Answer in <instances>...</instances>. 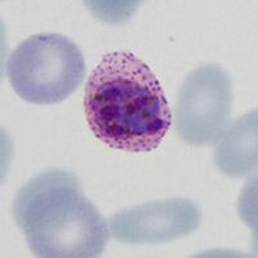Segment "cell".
I'll use <instances>...</instances> for the list:
<instances>
[{"label": "cell", "instance_id": "obj_1", "mask_svg": "<svg viewBox=\"0 0 258 258\" xmlns=\"http://www.w3.org/2000/svg\"><path fill=\"white\" fill-rule=\"evenodd\" d=\"M85 116L101 142L129 153H149L172 125V111L155 74L128 52L105 54L84 91Z\"/></svg>", "mask_w": 258, "mask_h": 258}, {"label": "cell", "instance_id": "obj_2", "mask_svg": "<svg viewBox=\"0 0 258 258\" xmlns=\"http://www.w3.org/2000/svg\"><path fill=\"white\" fill-rule=\"evenodd\" d=\"M13 216L36 257H100L109 241V225L68 170L30 179L16 195Z\"/></svg>", "mask_w": 258, "mask_h": 258}, {"label": "cell", "instance_id": "obj_3", "mask_svg": "<svg viewBox=\"0 0 258 258\" xmlns=\"http://www.w3.org/2000/svg\"><path fill=\"white\" fill-rule=\"evenodd\" d=\"M7 74L20 98L35 105H56L82 84L85 61L80 48L68 36L38 34L13 50Z\"/></svg>", "mask_w": 258, "mask_h": 258}, {"label": "cell", "instance_id": "obj_6", "mask_svg": "<svg viewBox=\"0 0 258 258\" xmlns=\"http://www.w3.org/2000/svg\"><path fill=\"white\" fill-rule=\"evenodd\" d=\"M214 161L226 176L239 178L257 167V110L229 124L216 142Z\"/></svg>", "mask_w": 258, "mask_h": 258}, {"label": "cell", "instance_id": "obj_5", "mask_svg": "<svg viewBox=\"0 0 258 258\" xmlns=\"http://www.w3.org/2000/svg\"><path fill=\"white\" fill-rule=\"evenodd\" d=\"M200 225V211L187 199L145 203L110 218V235L128 244L167 243L192 234Z\"/></svg>", "mask_w": 258, "mask_h": 258}, {"label": "cell", "instance_id": "obj_4", "mask_svg": "<svg viewBox=\"0 0 258 258\" xmlns=\"http://www.w3.org/2000/svg\"><path fill=\"white\" fill-rule=\"evenodd\" d=\"M232 84L221 66L194 69L177 96L172 120L176 135L190 146H211L230 124Z\"/></svg>", "mask_w": 258, "mask_h": 258}]
</instances>
